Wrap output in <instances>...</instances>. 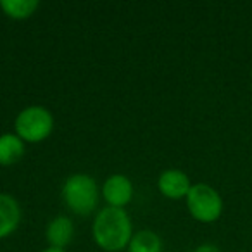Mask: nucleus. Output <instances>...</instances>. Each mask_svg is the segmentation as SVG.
Listing matches in <instances>:
<instances>
[{
	"mask_svg": "<svg viewBox=\"0 0 252 252\" xmlns=\"http://www.w3.org/2000/svg\"><path fill=\"white\" fill-rule=\"evenodd\" d=\"M193 252H221V249L214 244H200L199 247L193 249Z\"/></svg>",
	"mask_w": 252,
	"mask_h": 252,
	"instance_id": "obj_12",
	"label": "nucleus"
},
{
	"mask_svg": "<svg viewBox=\"0 0 252 252\" xmlns=\"http://www.w3.org/2000/svg\"><path fill=\"white\" fill-rule=\"evenodd\" d=\"M25 156V142L16 133L0 135V166H12Z\"/></svg>",
	"mask_w": 252,
	"mask_h": 252,
	"instance_id": "obj_9",
	"label": "nucleus"
},
{
	"mask_svg": "<svg viewBox=\"0 0 252 252\" xmlns=\"http://www.w3.org/2000/svg\"><path fill=\"white\" fill-rule=\"evenodd\" d=\"M94 240L102 251L119 252L128 247L133 237V224L125 209L102 207L92 224Z\"/></svg>",
	"mask_w": 252,
	"mask_h": 252,
	"instance_id": "obj_1",
	"label": "nucleus"
},
{
	"mask_svg": "<svg viewBox=\"0 0 252 252\" xmlns=\"http://www.w3.org/2000/svg\"><path fill=\"white\" fill-rule=\"evenodd\" d=\"M42 252H66L64 249H56V247H47V249H43Z\"/></svg>",
	"mask_w": 252,
	"mask_h": 252,
	"instance_id": "obj_13",
	"label": "nucleus"
},
{
	"mask_svg": "<svg viewBox=\"0 0 252 252\" xmlns=\"http://www.w3.org/2000/svg\"><path fill=\"white\" fill-rule=\"evenodd\" d=\"M158 189L166 199L180 200L187 199L190 189H192V182H190L189 175L183 173L182 169H166L159 175Z\"/></svg>",
	"mask_w": 252,
	"mask_h": 252,
	"instance_id": "obj_6",
	"label": "nucleus"
},
{
	"mask_svg": "<svg viewBox=\"0 0 252 252\" xmlns=\"http://www.w3.org/2000/svg\"><path fill=\"white\" fill-rule=\"evenodd\" d=\"M14 128L25 144H40L54 131V116L43 105H30L18 114Z\"/></svg>",
	"mask_w": 252,
	"mask_h": 252,
	"instance_id": "obj_3",
	"label": "nucleus"
},
{
	"mask_svg": "<svg viewBox=\"0 0 252 252\" xmlns=\"http://www.w3.org/2000/svg\"><path fill=\"white\" fill-rule=\"evenodd\" d=\"M21 221V207L11 193L0 192V240L16 231Z\"/></svg>",
	"mask_w": 252,
	"mask_h": 252,
	"instance_id": "obj_7",
	"label": "nucleus"
},
{
	"mask_svg": "<svg viewBox=\"0 0 252 252\" xmlns=\"http://www.w3.org/2000/svg\"><path fill=\"white\" fill-rule=\"evenodd\" d=\"M102 197L111 207H123L133 199V183L126 175H111L102 185Z\"/></svg>",
	"mask_w": 252,
	"mask_h": 252,
	"instance_id": "obj_5",
	"label": "nucleus"
},
{
	"mask_svg": "<svg viewBox=\"0 0 252 252\" xmlns=\"http://www.w3.org/2000/svg\"><path fill=\"white\" fill-rule=\"evenodd\" d=\"M63 200L74 214L88 216L98 204V187L94 176L76 173L71 175L63 185Z\"/></svg>",
	"mask_w": 252,
	"mask_h": 252,
	"instance_id": "obj_2",
	"label": "nucleus"
},
{
	"mask_svg": "<svg viewBox=\"0 0 252 252\" xmlns=\"http://www.w3.org/2000/svg\"><path fill=\"white\" fill-rule=\"evenodd\" d=\"M128 252H162V240L156 231H137L128 244Z\"/></svg>",
	"mask_w": 252,
	"mask_h": 252,
	"instance_id": "obj_11",
	"label": "nucleus"
},
{
	"mask_svg": "<svg viewBox=\"0 0 252 252\" xmlns=\"http://www.w3.org/2000/svg\"><path fill=\"white\" fill-rule=\"evenodd\" d=\"M47 242L50 247L64 249L71 244L74 237V224L67 216H57L47 226Z\"/></svg>",
	"mask_w": 252,
	"mask_h": 252,
	"instance_id": "obj_8",
	"label": "nucleus"
},
{
	"mask_svg": "<svg viewBox=\"0 0 252 252\" xmlns=\"http://www.w3.org/2000/svg\"><path fill=\"white\" fill-rule=\"evenodd\" d=\"M185 202L189 213L199 223H214L223 214V197L207 183H193Z\"/></svg>",
	"mask_w": 252,
	"mask_h": 252,
	"instance_id": "obj_4",
	"label": "nucleus"
},
{
	"mask_svg": "<svg viewBox=\"0 0 252 252\" xmlns=\"http://www.w3.org/2000/svg\"><path fill=\"white\" fill-rule=\"evenodd\" d=\"M38 7V0H0V9L4 11V14L16 21L32 18Z\"/></svg>",
	"mask_w": 252,
	"mask_h": 252,
	"instance_id": "obj_10",
	"label": "nucleus"
}]
</instances>
